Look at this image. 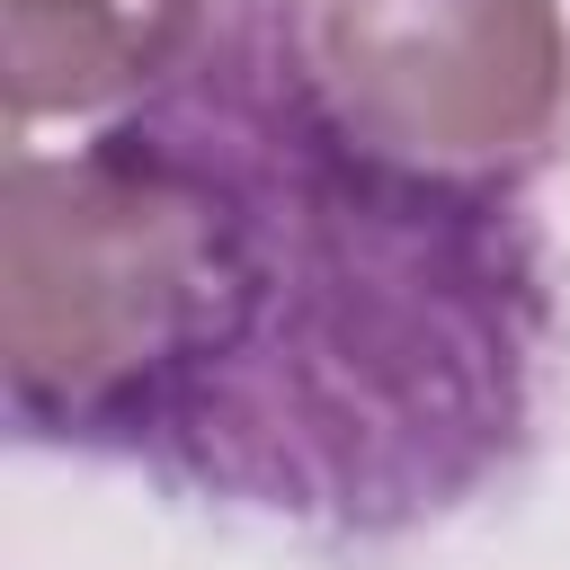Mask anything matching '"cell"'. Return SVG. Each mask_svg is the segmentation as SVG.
Returning <instances> with one entry per match:
<instances>
[{
  "mask_svg": "<svg viewBox=\"0 0 570 570\" xmlns=\"http://www.w3.org/2000/svg\"><path fill=\"white\" fill-rule=\"evenodd\" d=\"M312 80L401 178L517 196L570 116L561 0H303Z\"/></svg>",
  "mask_w": 570,
  "mask_h": 570,
  "instance_id": "obj_3",
  "label": "cell"
},
{
  "mask_svg": "<svg viewBox=\"0 0 570 570\" xmlns=\"http://www.w3.org/2000/svg\"><path fill=\"white\" fill-rule=\"evenodd\" d=\"M223 321V205L196 151L125 107L0 187V383L36 445L151 463Z\"/></svg>",
  "mask_w": 570,
  "mask_h": 570,
  "instance_id": "obj_2",
  "label": "cell"
},
{
  "mask_svg": "<svg viewBox=\"0 0 570 570\" xmlns=\"http://www.w3.org/2000/svg\"><path fill=\"white\" fill-rule=\"evenodd\" d=\"M214 27V0H0L9 134L151 98Z\"/></svg>",
  "mask_w": 570,
  "mask_h": 570,
  "instance_id": "obj_4",
  "label": "cell"
},
{
  "mask_svg": "<svg viewBox=\"0 0 570 570\" xmlns=\"http://www.w3.org/2000/svg\"><path fill=\"white\" fill-rule=\"evenodd\" d=\"M214 178L223 321L142 472L312 534H410L534 436L552 338L517 196H463L356 151L294 0L214 9L142 98Z\"/></svg>",
  "mask_w": 570,
  "mask_h": 570,
  "instance_id": "obj_1",
  "label": "cell"
}]
</instances>
